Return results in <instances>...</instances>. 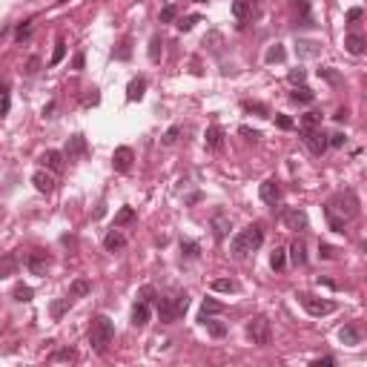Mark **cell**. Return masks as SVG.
Returning a JSON list of instances; mask_svg holds the SVG:
<instances>
[{"instance_id":"8992f818","label":"cell","mask_w":367,"mask_h":367,"mask_svg":"<svg viewBox=\"0 0 367 367\" xmlns=\"http://www.w3.org/2000/svg\"><path fill=\"white\" fill-rule=\"evenodd\" d=\"M301 135H304L307 149H310L313 155H324V152H327V132H324L322 126H310V129H301Z\"/></svg>"},{"instance_id":"ffe728a7","label":"cell","mask_w":367,"mask_h":367,"mask_svg":"<svg viewBox=\"0 0 367 367\" xmlns=\"http://www.w3.org/2000/svg\"><path fill=\"white\" fill-rule=\"evenodd\" d=\"M344 49H347L350 55H356V58H358V55L364 52V37L358 35V32H350V35L344 37Z\"/></svg>"},{"instance_id":"7c38bea8","label":"cell","mask_w":367,"mask_h":367,"mask_svg":"<svg viewBox=\"0 0 367 367\" xmlns=\"http://www.w3.org/2000/svg\"><path fill=\"white\" fill-rule=\"evenodd\" d=\"M284 224H287V230L304 233L307 227H310V221H307V213H304V209H287V213H284Z\"/></svg>"},{"instance_id":"d4e9b609","label":"cell","mask_w":367,"mask_h":367,"mask_svg":"<svg viewBox=\"0 0 367 367\" xmlns=\"http://www.w3.org/2000/svg\"><path fill=\"white\" fill-rule=\"evenodd\" d=\"M290 258H293L296 267H304V264H307V247H304V241H293V247H290Z\"/></svg>"},{"instance_id":"52a82bcc","label":"cell","mask_w":367,"mask_h":367,"mask_svg":"<svg viewBox=\"0 0 367 367\" xmlns=\"http://www.w3.org/2000/svg\"><path fill=\"white\" fill-rule=\"evenodd\" d=\"M301 307H304L310 316H316V319H322V316H330L333 310H336V304H333V301L313 298V296H301Z\"/></svg>"},{"instance_id":"2e32d148","label":"cell","mask_w":367,"mask_h":367,"mask_svg":"<svg viewBox=\"0 0 367 367\" xmlns=\"http://www.w3.org/2000/svg\"><path fill=\"white\" fill-rule=\"evenodd\" d=\"M40 164H43L49 172H61L63 170V152H58V149H46V152L40 155Z\"/></svg>"},{"instance_id":"f6af8a7d","label":"cell","mask_w":367,"mask_h":367,"mask_svg":"<svg viewBox=\"0 0 367 367\" xmlns=\"http://www.w3.org/2000/svg\"><path fill=\"white\" fill-rule=\"evenodd\" d=\"M281 61H284V49L276 43V46H273V49L267 52V63H281Z\"/></svg>"},{"instance_id":"f5cc1de1","label":"cell","mask_w":367,"mask_h":367,"mask_svg":"<svg viewBox=\"0 0 367 367\" xmlns=\"http://www.w3.org/2000/svg\"><path fill=\"white\" fill-rule=\"evenodd\" d=\"M361 18H364V12L358 9V6H356V9H350V12H347V20H350V23H356V20H361Z\"/></svg>"},{"instance_id":"277c9868","label":"cell","mask_w":367,"mask_h":367,"mask_svg":"<svg viewBox=\"0 0 367 367\" xmlns=\"http://www.w3.org/2000/svg\"><path fill=\"white\" fill-rule=\"evenodd\" d=\"M324 209H330V213H336L339 218L350 221V218H356V215H358V198H356L353 189H344V192H339L330 204L324 206Z\"/></svg>"},{"instance_id":"f1b7e54d","label":"cell","mask_w":367,"mask_h":367,"mask_svg":"<svg viewBox=\"0 0 367 367\" xmlns=\"http://www.w3.org/2000/svg\"><path fill=\"white\" fill-rule=\"evenodd\" d=\"M209 287H213L215 293H235V290H238V284H235L233 278H215Z\"/></svg>"},{"instance_id":"6f0895ef","label":"cell","mask_w":367,"mask_h":367,"mask_svg":"<svg viewBox=\"0 0 367 367\" xmlns=\"http://www.w3.org/2000/svg\"><path fill=\"white\" fill-rule=\"evenodd\" d=\"M37 63H40L37 58H29V63H26V72H29V75H35V72H37Z\"/></svg>"},{"instance_id":"484cf974","label":"cell","mask_w":367,"mask_h":367,"mask_svg":"<svg viewBox=\"0 0 367 367\" xmlns=\"http://www.w3.org/2000/svg\"><path fill=\"white\" fill-rule=\"evenodd\" d=\"M143 89H146V81H143V78L129 81V86H126V100H141L143 98Z\"/></svg>"},{"instance_id":"9a60e30c","label":"cell","mask_w":367,"mask_h":367,"mask_svg":"<svg viewBox=\"0 0 367 367\" xmlns=\"http://www.w3.org/2000/svg\"><path fill=\"white\" fill-rule=\"evenodd\" d=\"M32 184H35L37 192H46V195H49V192H55V178L46 170H37L35 175H32Z\"/></svg>"},{"instance_id":"6da1fadb","label":"cell","mask_w":367,"mask_h":367,"mask_svg":"<svg viewBox=\"0 0 367 367\" xmlns=\"http://www.w3.org/2000/svg\"><path fill=\"white\" fill-rule=\"evenodd\" d=\"M264 244V230H261L258 224H250L244 227L241 233L233 238V244H230V252H233V258H247L250 252H255Z\"/></svg>"},{"instance_id":"681fc988","label":"cell","mask_w":367,"mask_h":367,"mask_svg":"<svg viewBox=\"0 0 367 367\" xmlns=\"http://www.w3.org/2000/svg\"><path fill=\"white\" fill-rule=\"evenodd\" d=\"M129 55H132V49H129V40H124V43H121V49L115 52V58H118V61H126Z\"/></svg>"},{"instance_id":"bcb514c9","label":"cell","mask_w":367,"mask_h":367,"mask_svg":"<svg viewBox=\"0 0 367 367\" xmlns=\"http://www.w3.org/2000/svg\"><path fill=\"white\" fill-rule=\"evenodd\" d=\"M287 78H290V83H293V86H298V83H304L307 72L304 69H290V75H287Z\"/></svg>"},{"instance_id":"7a4b0ae2","label":"cell","mask_w":367,"mask_h":367,"mask_svg":"<svg viewBox=\"0 0 367 367\" xmlns=\"http://www.w3.org/2000/svg\"><path fill=\"white\" fill-rule=\"evenodd\" d=\"M112 339H115V324H112V319L109 316H95L92 319V327H89V344L95 353H107L109 344H112Z\"/></svg>"},{"instance_id":"ba28073f","label":"cell","mask_w":367,"mask_h":367,"mask_svg":"<svg viewBox=\"0 0 367 367\" xmlns=\"http://www.w3.org/2000/svg\"><path fill=\"white\" fill-rule=\"evenodd\" d=\"M26 267H29V273H32V276H46V273H49V267H52V258H49L46 252H29Z\"/></svg>"},{"instance_id":"4dcf8cb0","label":"cell","mask_w":367,"mask_h":367,"mask_svg":"<svg viewBox=\"0 0 367 367\" xmlns=\"http://www.w3.org/2000/svg\"><path fill=\"white\" fill-rule=\"evenodd\" d=\"M206 327V330H209V336H215V339H221V336H227V327L221 322H213V319H209V316H206L204 322H201Z\"/></svg>"},{"instance_id":"d6a6232c","label":"cell","mask_w":367,"mask_h":367,"mask_svg":"<svg viewBox=\"0 0 367 367\" xmlns=\"http://www.w3.org/2000/svg\"><path fill=\"white\" fill-rule=\"evenodd\" d=\"M181 252H184V255H187V258H198V255H201V247H198V241H181Z\"/></svg>"},{"instance_id":"603a6c76","label":"cell","mask_w":367,"mask_h":367,"mask_svg":"<svg viewBox=\"0 0 367 367\" xmlns=\"http://www.w3.org/2000/svg\"><path fill=\"white\" fill-rule=\"evenodd\" d=\"M290 100H293V103H313L316 92L310 89V86H296V89L290 92Z\"/></svg>"},{"instance_id":"ac0fdd59","label":"cell","mask_w":367,"mask_h":367,"mask_svg":"<svg viewBox=\"0 0 367 367\" xmlns=\"http://www.w3.org/2000/svg\"><path fill=\"white\" fill-rule=\"evenodd\" d=\"M103 247H107L109 252L124 250V247H126V235L121 233V230H109V233H107V238H103Z\"/></svg>"},{"instance_id":"9f6ffc18","label":"cell","mask_w":367,"mask_h":367,"mask_svg":"<svg viewBox=\"0 0 367 367\" xmlns=\"http://www.w3.org/2000/svg\"><path fill=\"white\" fill-rule=\"evenodd\" d=\"M319 252H322V258H333V255H336V250H333L330 244H322V247H319Z\"/></svg>"},{"instance_id":"f546056e","label":"cell","mask_w":367,"mask_h":367,"mask_svg":"<svg viewBox=\"0 0 367 367\" xmlns=\"http://www.w3.org/2000/svg\"><path fill=\"white\" fill-rule=\"evenodd\" d=\"M284 264H287V252L281 250V247H276V250H273V255H270V267L276 270V273H281V270H284Z\"/></svg>"},{"instance_id":"4fadbf2b","label":"cell","mask_w":367,"mask_h":367,"mask_svg":"<svg viewBox=\"0 0 367 367\" xmlns=\"http://www.w3.org/2000/svg\"><path fill=\"white\" fill-rule=\"evenodd\" d=\"M233 15L238 20H247L258 15V0H233Z\"/></svg>"},{"instance_id":"83f0119b","label":"cell","mask_w":367,"mask_h":367,"mask_svg":"<svg viewBox=\"0 0 367 367\" xmlns=\"http://www.w3.org/2000/svg\"><path fill=\"white\" fill-rule=\"evenodd\" d=\"M135 221V209L132 206H121L115 213V227H126V224H132Z\"/></svg>"},{"instance_id":"e575fe53","label":"cell","mask_w":367,"mask_h":367,"mask_svg":"<svg viewBox=\"0 0 367 367\" xmlns=\"http://www.w3.org/2000/svg\"><path fill=\"white\" fill-rule=\"evenodd\" d=\"M324 213H327V221H330V230H336V233H344V224H347V221H344V218H339V215H336V213H330V209H324Z\"/></svg>"},{"instance_id":"7bdbcfd3","label":"cell","mask_w":367,"mask_h":367,"mask_svg":"<svg viewBox=\"0 0 367 367\" xmlns=\"http://www.w3.org/2000/svg\"><path fill=\"white\" fill-rule=\"evenodd\" d=\"M63 55H66V43L58 40V43H55V55H52V61H49V66H58V63L63 61Z\"/></svg>"},{"instance_id":"74e56055","label":"cell","mask_w":367,"mask_h":367,"mask_svg":"<svg viewBox=\"0 0 367 367\" xmlns=\"http://www.w3.org/2000/svg\"><path fill=\"white\" fill-rule=\"evenodd\" d=\"M155 298H158V293H155V287H141V293H138V301H146V304H152Z\"/></svg>"},{"instance_id":"5bb4252c","label":"cell","mask_w":367,"mask_h":367,"mask_svg":"<svg viewBox=\"0 0 367 367\" xmlns=\"http://www.w3.org/2000/svg\"><path fill=\"white\" fill-rule=\"evenodd\" d=\"M230 230H233L230 218H227L224 213H215L213 215V235H215V238H218V241H224L227 235H230Z\"/></svg>"},{"instance_id":"ee69618b","label":"cell","mask_w":367,"mask_h":367,"mask_svg":"<svg viewBox=\"0 0 367 367\" xmlns=\"http://www.w3.org/2000/svg\"><path fill=\"white\" fill-rule=\"evenodd\" d=\"M344 143H347L344 132H333V135H327V146H336V149H341Z\"/></svg>"},{"instance_id":"c3c4849f","label":"cell","mask_w":367,"mask_h":367,"mask_svg":"<svg viewBox=\"0 0 367 367\" xmlns=\"http://www.w3.org/2000/svg\"><path fill=\"white\" fill-rule=\"evenodd\" d=\"M319 75L327 78L330 83H341V75H339V72H333V69H319Z\"/></svg>"},{"instance_id":"3957f363","label":"cell","mask_w":367,"mask_h":367,"mask_svg":"<svg viewBox=\"0 0 367 367\" xmlns=\"http://www.w3.org/2000/svg\"><path fill=\"white\" fill-rule=\"evenodd\" d=\"M187 307H189V296L187 293H181V290L158 298V316H161V322H167V324L178 322L181 316L187 313Z\"/></svg>"},{"instance_id":"6125c7cd","label":"cell","mask_w":367,"mask_h":367,"mask_svg":"<svg viewBox=\"0 0 367 367\" xmlns=\"http://www.w3.org/2000/svg\"><path fill=\"white\" fill-rule=\"evenodd\" d=\"M333 118H336V121H347V109H339Z\"/></svg>"},{"instance_id":"91938a15","label":"cell","mask_w":367,"mask_h":367,"mask_svg":"<svg viewBox=\"0 0 367 367\" xmlns=\"http://www.w3.org/2000/svg\"><path fill=\"white\" fill-rule=\"evenodd\" d=\"M241 135H247V138H252V141H255V138H261L258 132H252V129H247V126H241Z\"/></svg>"},{"instance_id":"d6986e66","label":"cell","mask_w":367,"mask_h":367,"mask_svg":"<svg viewBox=\"0 0 367 367\" xmlns=\"http://www.w3.org/2000/svg\"><path fill=\"white\" fill-rule=\"evenodd\" d=\"M18 273V255L15 252H6L3 258H0V278H9Z\"/></svg>"},{"instance_id":"44dd1931","label":"cell","mask_w":367,"mask_h":367,"mask_svg":"<svg viewBox=\"0 0 367 367\" xmlns=\"http://www.w3.org/2000/svg\"><path fill=\"white\" fill-rule=\"evenodd\" d=\"M89 290H92V281H89V278H75V281H72V287H69V298H72V301H75V298H83Z\"/></svg>"},{"instance_id":"94428289","label":"cell","mask_w":367,"mask_h":367,"mask_svg":"<svg viewBox=\"0 0 367 367\" xmlns=\"http://www.w3.org/2000/svg\"><path fill=\"white\" fill-rule=\"evenodd\" d=\"M72 66H75V69H83V55H75V61H72Z\"/></svg>"},{"instance_id":"680465c9","label":"cell","mask_w":367,"mask_h":367,"mask_svg":"<svg viewBox=\"0 0 367 367\" xmlns=\"http://www.w3.org/2000/svg\"><path fill=\"white\" fill-rule=\"evenodd\" d=\"M301 46H304V49H301L304 55H316V52H319V49H316V43H301Z\"/></svg>"},{"instance_id":"cb8c5ba5","label":"cell","mask_w":367,"mask_h":367,"mask_svg":"<svg viewBox=\"0 0 367 367\" xmlns=\"http://www.w3.org/2000/svg\"><path fill=\"white\" fill-rule=\"evenodd\" d=\"M146 322H149V304H146V301H138V304L132 307V324L135 327H143Z\"/></svg>"},{"instance_id":"30bf717a","label":"cell","mask_w":367,"mask_h":367,"mask_svg":"<svg viewBox=\"0 0 367 367\" xmlns=\"http://www.w3.org/2000/svg\"><path fill=\"white\" fill-rule=\"evenodd\" d=\"M258 195H261V201H264V204L276 206L278 201H281V187H278V181L276 178H267L258 187Z\"/></svg>"},{"instance_id":"d590c367","label":"cell","mask_w":367,"mask_h":367,"mask_svg":"<svg viewBox=\"0 0 367 367\" xmlns=\"http://www.w3.org/2000/svg\"><path fill=\"white\" fill-rule=\"evenodd\" d=\"M175 15H178V6H175V3H167V6L161 9V23H172Z\"/></svg>"},{"instance_id":"9c48e42d","label":"cell","mask_w":367,"mask_h":367,"mask_svg":"<svg viewBox=\"0 0 367 367\" xmlns=\"http://www.w3.org/2000/svg\"><path fill=\"white\" fill-rule=\"evenodd\" d=\"M132 161H135V152L129 146H118L115 152H112V167H115V172H129L132 170Z\"/></svg>"},{"instance_id":"e0dca14e","label":"cell","mask_w":367,"mask_h":367,"mask_svg":"<svg viewBox=\"0 0 367 367\" xmlns=\"http://www.w3.org/2000/svg\"><path fill=\"white\" fill-rule=\"evenodd\" d=\"M339 339L341 344H347V347H356V344H361V333H358L356 324H344L339 330Z\"/></svg>"},{"instance_id":"1f68e13d","label":"cell","mask_w":367,"mask_h":367,"mask_svg":"<svg viewBox=\"0 0 367 367\" xmlns=\"http://www.w3.org/2000/svg\"><path fill=\"white\" fill-rule=\"evenodd\" d=\"M247 112H255V115H261V118H270V109L264 107V103H258V100H244L241 103Z\"/></svg>"},{"instance_id":"03108f58","label":"cell","mask_w":367,"mask_h":367,"mask_svg":"<svg viewBox=\"0 0 367 367\" xmlns=\"http://www.w3.org/2000/svg\"><path fill=\"white\" fill-rule=\"evenodd\" d=\"M0 121H3V112H0Z\"/></svg>"},{"instance_id":"db71d44e","label":"cell","mask_w":367,"mask_h":367,"mask_svg":"<svg viewBox=\"0 0 367 367\" xmlns=\"http://www.w3.org/2000/svg\"><path fill=\"white\" fill-rule=\"evenodd\" d=\"M330 364H336V358L333 356H324V358H316L313 361V367H330Z\"/></svg>"},{"instance_id":"836d02e7","label":"cell","mask_w":367,"mask_h":367,"mask_svg":"<svg viewBox=\"0 0 367 367\" xmlns=\"http://www.w3.org/2000/svg\"><path fill=\"white\" fill-rule=\"evenodd\" d=\"M12 296H15V301H32V296H35V290H32V287H26V284H18Z\"/></svg>"},{"instance_id":"be15d7a7","label":"cell","mask_w":367,"mask_h":367,"mask_svg":"<svg viewBox=\"0 0 367 367\" xmlns=\"http://www.w3.org/2000/svg\"><path fill=\"white\" fill-rule=\"evenodd\" d=\"M195 3H206V0H195Z\"/></svg>"},{"instance_id":"f907efd6","label":"cell","mask_w":367,"mask_h":367,"mask_svg":"<svg viewBox=\"0 0 367 367\" xmlns=\"http://www.w3.org/2000/svg\"><path fill=\"white\" fill-rule=\"evenodd\" d=\"M195 23H198V15H189L187 20H181V23H178V29H181V32H189Z\"/></svg>"},{"instance_id":"e7e4bbea","label":"cell","mask_w":367,"mask_h":367,"mask_svg":"<svg viewBox=\"0 0 367 367\" xmlns=\"http://www.w3.org/2000/svg\"><path fill=\"white\" fill-rule=\"evenodd\" d=\"M61 3H69V0H61Z\"/></svg>"},{"instance_id":"7dc6e473","label":"cell","mask_w":367,"mask_h":367,"mask_svg":"<svg viewBox=\"0 0 367 367\" xmlns=\"http://www.w3.org/2000/svg\"><path fill=\"white\" fill-rule=\"evenodd\" d=\"M0 112H3V115L9 112V89H6V86H0Z\"/></svg>"},{"instance_id":"11a10c76","label":"cell","mask_w":367,"mask_h":367,"mask_svg":"<svg viewBox=\"0 0 367 367\" xmlns=\"http://www.w3.org/2000/svg\"><path fill=\"white\" fill-rule=\"evenodd\" d=\"M178 132H181V126H172L170 132L164 135V143H172V141H175V138H178Z\"/></svg>"},{"instance_id":"f35d334b","label":"cell","mask_w":367,"mask_h":367,"mask_svg":"<svg viewBox=\"0 0 367 367\" xmlns=\"http://www.w3.org/2000/svg\"><path fill=\"white\" fill-rule=\"evenodd\" d=\"M149 61L152 63L161 61V37H152V40H149Z\"/></svg>"},{"instance_id":"8fae6325","label":"cell","mask_w":367,"mask_h":367,"mask_svg":"<svg viewBox=\"0 0 367 367\" xmlns=\"http://www.w3.org/2000/svg\"><path fill=\"white\" fill-rule=\"evenodd\" d=\"M83 155H86V138L78 132V135H72V138H69L63 158H66V161H78V158H83Z\"/></svg>"},{"instance_id":"7402d4cb","label":"cell","mask_w":367,"mask_h":367,"mask_svg":"<svg viewBox=\"0 0 367 367\" xmlns=\"http://www.w3.org/2000/svg\"><path fill=\"white\" fill-rule=\"evenodd\" d=\"M206 146H209V149H221V146H224V132H221V126H209V129H206Z\"/></svg>"},{"instance_id":"816d5d0a","label":"cell","mask_w":367,"mask_h":367,"mask_svg":"<svg viewBox=\"0 0 367 367\" xmlns=\"http://www.w3.org/2000/svg\"><path fill=\"white\" fill-rule=\"evenodd\" d=\"M29 23H32V20H26V23H20V26H18V32H15V37H18V40H23V37H29V29H32V26H29Z\"/></svg>"},{"instance_id":"ab89813d","label":"cell","mask_w":367,"mask_h":367,"mask_svg":"<svg viewBox=\"0 0 367 367\" xmlns=\"http://www.w3.org/2000/svg\"><path fill=\"white\" fill-rule=\"evenodd\" d=\"M276 126H278V129H284V132H290V129H296V121H293V118H287V115H278V112H276Z\"/></svg>"},{"instance_id":"5b68a950","label":"cell","mask_w":367,"mask_h":367,"mask_svg":"<svg viewBox=\"0 0 367 367\" xmlns=\"http://www.w3.org/2000/svg\"><path fill=\"white\" fill-rule=\"evenodd\" d=\"M247 336H250L252 344H258V347H267L270 341H273V330H270V322L264 316H255L250 324H247Z\"/></svg>"},{"instance_id":"4316f807","label":"cell","mask_w":367,"mask_h":367,"mask_svg":"<svg viewBox=\"0 0 367 367\" xmlns=\"http://www.w3.org/2000/svg\"><path fill=\"white\" fill-rule=\"evenodd\" d=\"M218 313H224V304H221V301H215V298H206L204 307H201V316H198V322H204L206 316H218Z\"/></svg>"},{"instance_id":"b9f144b4","label":"cell","mask_w":367,"mask_h":367,"mask_svg":"<svg viewBox=\"0 0 367 367\" xmlns=\"http://www.w3.org/2000/svg\"><path fill=\"white\" fill-rule=\"evenodd\" d=\"M69 304H72V298H69V296L61 298V301H55V304H52V316H55V319H61V316L66 313V307H69Z\"/></svg>"},{"instance_id":"60d3db41","label":"cell","mask_w":367,"mask_h":367,"mask_svg":"<svg viewBox=\"0 0 367 367\" xmlns=\"http://www.w3.org/2000/svg\"><path fill=\"white\" fill-rule=\"evenodd\" d=\"M319 124H322V115H316V112L301 115V129H310V126H319Z\"/></svg>"},{"instance_id":"8d00e7d4","label":"cell","mask_w":367,"mask_h":367,"mask_svg":"<svg viewBox=\"0 0 367 367\" xmlns=\"http://www.w3.org/2000/svg\"><path fill=\"white\" fill-rule=\"evenodd\" d=\"M75 358H78V353H75V350H72V347H63V350H58V353L52 356V361H75Z\"/></svg>"}]
</instances>
